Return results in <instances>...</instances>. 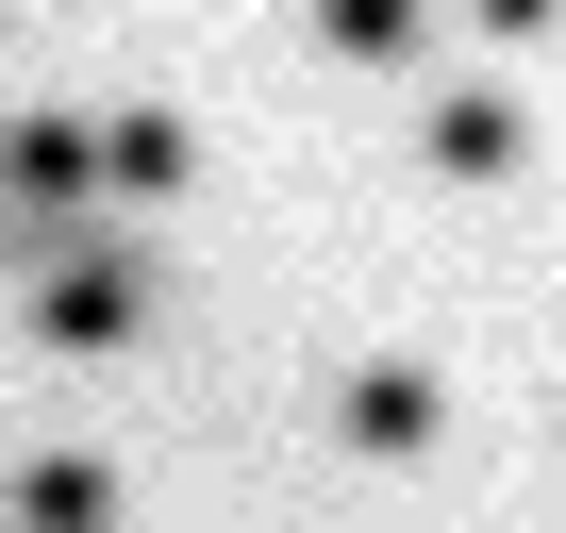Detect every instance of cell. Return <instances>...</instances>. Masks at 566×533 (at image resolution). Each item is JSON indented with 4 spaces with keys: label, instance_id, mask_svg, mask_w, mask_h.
<instances>
[{
    "label": "cell",
    "instance_id": "1",
    "mask_svg": "<svg viewBox=\"0 0 566 533\" xmlns=\"http://www.w3.org/2000/svg\"><path fill=\"white\" fill-rule=\"evenodd\" d=\"M350 433H367V450H417V433H433V384H367Z\"/></svg>",
    "mask_w": 566,
    "mask_h": 533
},
{
    "label": "cell",
    "instance_id": "3",
    "mask_svg": "<svg viewBox=\"0 0 566 533\" xmlns=\"http://www.w3.org/2000/svg\"><path fill=\"white\" fill-rule=\"evenodd\" d=\"M334 34H350V51H400V34H417V0H334Z\"/></svg>",
    "mask_w": 566,
    "mask_h": 533
},
{
    "label": "cell",
    "instance_id": "4",
    "mask_svg": "<svg viewBox=\"0 0 566 533\" xmlns=\"http://www.w3.org/2000/svg\"><path fill=\"white\" fill-rule=\"evenodd\" d=\"M483 18H549V0H483Z\"/></svg>",
    "mask_w": 566,
    "mask_h": 533
},
{
    "label": "cell",
    "instance_id": "2",
    "mask_svg": "<svg viewBox=\"0 0 566 533\" xmlns=\"http://www.w3.org/2000/svg\"><path fill=\"white\" fill-rule=\"evenodd\" d=\"M34 533H101V467H34Z\"/></svg>",
    "mask_w": 566,
    "mask_h": 533
}]
</instances>
